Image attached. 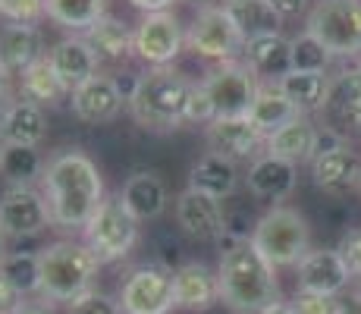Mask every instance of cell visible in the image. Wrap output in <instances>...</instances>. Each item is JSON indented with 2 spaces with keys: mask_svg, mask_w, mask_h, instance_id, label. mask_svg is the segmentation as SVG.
<instances>
[{
  "mask_svg": "<svg viewBox=\"0 0 361 314\" xmlns=\"http://www.w3.org/2000/svg\"><path fill=\"white\" fill-rule=\"evenodd\" d=\"M44 198L57 229H85L104 205V179L94 160L79 148L57 151L44 164Z\"/></svg>",
  "mask_w": 361,
  "mask_h": 314,
  "instance_id": "obj_1",
  "label": "cell"
},
{
  "mask_svg": "<svg viewBox=\"0 0 361 314\" xmlns=\"http://www.w3.org/2000/svg\"><path fill=\"white\" fill-rule=\"evenodd\" d=\"M220 302L233 314H261L280 302V283L252 239L230 242L217 264Z\"/></svg>",
  "mask_w": 361,
  "mask_h": 314,
  "instance_id": "obj_2",
  "label": "cell"
},
{
  "mask_svg": "<svg viewBox=\"0 0 361 314\" xmlns=\"http://www.w3.org/2000/svg\"><path fill=\"white\" fill-rule=\"evenodd\" d=\"M198 82H192L185 73L173 66H151L142 73L138 88L129 101V114L142 129L151 132H170L185 123L192 92Z\"/></svg>",
  "mask_w": 361,
  "mask_h": 314,
  "instance_id": "obj_3",
  "label": "cell"
},
{
  "mask_svg": "<svg viewBox=\"0 0 361 314\" xmlns=\"http://www.w3.org/2000/svg\"><path fill=\"white\" fill-rule=\"evenodd\" d=\"M41 258V286L38 298L47 305L75 302L79 296L94 289V277H98L101 261L92 255L85 242L60 239L51 242L47 248L38 251Z\"/></svg>",
  "mask_w": 361,
  "mask_h": 314,
  "instance_id": "obj_4",
  "label": "cell"
},
{
  "mask_svg": "<svg viewBox=\"0 0 361 314\" xmlns=\"http://www.w3.org/2000/svg\"><path fill=\"white\" fill-rule=\"evenodd\" d=\"M252 246L264 255L270 267H298L311 251V229L298 211L286 205L270 207L252 229Z\"/></svg>",
  "mask_w": 361,
  "mask_h": 314,
  "instance_id": "obj_5",
  "label": "cell"
},
{
  "mask_svg": "<svg viewBox=\"0 0 361 314\" xmlns=\"http://www.w3.org/2000/svg\"><path fill=\"white\" fill-rule=\"evenodd\" d=\"M305 25L330 57L361 54V0H317Z\"/></svg>",
  "mask_w": 361,
  "mask_h": 314,
  "instance_id": "obj_6",
  "label": "cell"
},
{
  "mask_svg": "<svg viewBox=\"0 0 361 314\" xmlns=\"http://www.w3.org/2000/svg\"><path fill=\"white\" fill-rule=\"evenodd\" d=\"M82 236H85V246L92 248V255L101 264H114V261H123L135 248L138 220L129 214V207L123 205L120 195H114V198H104V205L88 220Z\"/></svg>",
  "mask_w": 361,
  "mask_h": 314,
  "instance_id": "obj_7",
  "label": "cell"
},
{
  "mask_svg": "<svg viewBox=\"0 0 361 314\" xmlns=\"http://www.w3.org/2000/svg\"><path fill=\"white\" fill-rule=\"evenodd\" d=\"M185 47L204 60L233 63L239 54H245V38L235 29L226 6H211V10H198V16L192 19L185 32Z\"/></svg>",
  "mask_w": 361,
  "mask_h": 314,
  "instance_id": "obj_8",
  "label": "cell"
},
{
  "mask_svg": "<svg viewBox=\"0 0 361 314\" xmlns=\"http://www.w3.org/2000/svg\"><path fill=\"white\" fill-rule=\"evenodd\" d=\"M217 116H248L255 97H258V76L248 69V63H220L201 82Z\"/></svg>",
  "mask_w": 361,
  "mask_h": 314,
  "instance_id": "obj_9",
  "label": "cell"
},
{
  "mask_svg": "<svg viewBox=\"0 0 361 314\" xmlns=\"http://www.w3.org/2000/svg\"><path fill=\"white\" fill-rule=\"evenodd\" d=\"M120 308L123 314H170L176 308V292H173V270L145 264L135 267L120 286Z\"/></svg>",
  "mask_w": 361,
  "mask_h": 314,
  "instance_id": "obj_10",
  "label": "cell"
},
{
  "mask_svg": "<svg viewBox=\"0 0 361 314\" xmlns=\"http://www.w3.org/2000/svg\"><path fill=\"white\" fill-rule=\"evenodd\" d=\"M51 223L44 192L32 186H10L0 195V233L6 239H25V236L44 233Z\"/></svg>",
  "mask_w": 361,
  "mask_h": 314,
  "instance_id": "obj_11",
  "label": "cell"
},
{
  "mask_svg": "<svg viewBox=\"0 0 361 314\" xmlns=\"http://www.w3.org/2000/svg\"><path fill=\"white\" fill-rule=\"evenodd\" d=\"M185 44V35L179 19L170 10L145 13L135 29V57L151 66H170Z\"/></svg>",
  "mask_w": 361,
  "mask_h": 314,
  "instance_id": "obj_12",
  "label": "cell"
},
{
  "mask_svg": "<svg viewBox=\"0 0 361 314\" xmlns=\"http://www.w3.org/2000/svg\"><path fill=\"white\" fill-rule=\"evenodd\" d=\"M204 138L214 155L233 160V164L255 157L261 148H267V135L248 116H217L204 126Z\"/></svg>",
  "mask_w": 361,
  "mask_h": 314,
  "instance_id": "obj_13",
  "label": "cell"
},
{
  "mask_svg": "<svg viewBox=\"0 0 361 314\" xmlns=\"http://www.w3.org/2000/svg\"><path fill=\"white\" fill-rule=\"evenodd\" d=\"M324 120L339 135L361 132V69H343L327 82L324 97Z\"/></svg>",
  "mask_w": 361,
  "mask_h": 314,
  "instance_id": "obj_14",
  "label": "cell"
},
{
  "mask_svg": "<svg viewBox=\"0 0 361 314\" xmlns=\"http://www.w3.org/2000/svg\"><path fill=\"white\" fill-rule=\"evenodd\" d=\"M349 277L339 248H311L298 264V292L336 298L349 286Z\"/></svg>",
  "mask_w": 361,
  "mask_h": 314,
  "instance_id": "obj_15",
  "label": "cell"
},
{
  "mask_svg": "<svg viewBox=\"0 0 361 314\" xmlns=\"http://www.w3.org/2000/svg\"><path fill=\"white\" fill-rule=\"evenodd\" d=\"M176 223L185 236L198 242H214L226 236V211L220 207V201L195 188H185L176 198Z\"/></svg>",
  "mask_w": 361,
  "mask_h": 314,
  "instance_id": "obj_16",
  "label": "cell"
},
{
  "mask_svg": "<svg viewBox=\"0 0 361 314\" xmlns=\"http://www.w3.org/2000/svg\"><path fill=\"white\" fill-rule=\"evenodd\" d=\"M47 63H51V69L57 73L60 85H63L69 95H73L75 88L85 85L88 79H94V76H98V66H101V60L94 57L92 44H88L82 35H69V38L57 41V44L47 51Z\"/></svg>",
  "mask_w": 361,
  "mask_h": 314,
  "instance_id": "obj_17",
  "label": "cell"
},
{
  "mask_svg": "<svg viewBox=\"0 0 361 314\" xmlns=\"http://www.w3.org/2000/svg\"><path fill=\"white\" fill-rule=\"evenodd\" d=\"M69 104H73V114L82 123H110L123 114V107H129L126 97L116 88L114 76H104V73L88 79L82 88H75L69 95Z\"/></svg>",
  "mask_w": 361,
  "mask_h": 314,
  "instance_id": "obj_18",
  "label": "cell"
},
{
  "mask_svg": "<svg viewBox=\"0 0 361 314\" xmlns=\"http://www.w3.org/2000/svg\"><path fill=\"white\" fill-rule=\"evenodd\" d=\"M173 292H176V308L183 311H211L220 302L217 274L201 261H189L173 270Z\"/></svg>",
  "mask_w": 361,
  "mask_h": 314,
  "instance_id": "obj_19",
  "label": "cell"
},
{
  "mask_svg": "<svg viewBox=\"0 0 361 314\" xmlns=\"http://www.w3.org/2000/svg\"><path fill=\"white\" fill-rule=\"evenodd\" d=\"M44 54V38H41L38 25H19L6 23L0 29V69L4 76H23L32 63H38Z\"/></svg>",
  "mask_w": 361,
  "mask_h": 314,
  "instance_id": "obj_20",
  "label": "cell"
},
{
  "mask_svg": "<svg viewBox=\"0 0 361 314\" xmlns=\"http://www.w3.org/2000/svg\"><path fill=\"white\" fill-rule=\"evenodd\" d=\"M44 135H47L44 107L25 101V97L13 101L10 110L0 116V138H4V145H29V148H38L44 142Z\"/></svg>",
  "mask_w": 361,
  "mask_h": 314,
  "instance_id": "obj_21",
  "label": "cell"
},
{
  "mask_svg": "<svg viewBox=\"0 0 361 314\" xmlns=\"http://www.w3.org/2000/svg\"><path fill=\"white\" fill-rule=\"evenodd\" d=\"M245 63L258 79H274V85L286 73H293V41L283 35H264L245 44Z\"/></svg>",
  "mask_w": 361,
  "mask_h": 314,
  "instance_id": "obj_22",
  "label": "cell"
},
{
  "mask_svg": "<svg viewBox=\"0 0 361 314\" xmlns=\"http://www.w3.org/2000/svg\"><path fill=\"white\" fill-rule=\"evenodd\" d=\"M120 198L138 223L154 220L166 211V186H164V179L151 170L132 173V176L126 179V186H123Z\"/></svg>",
  "mask_w": 361,
  "mask_h": 314,
  "instance_id": "obj_23",
  "label": "cell"
},
{
  "mask_svg": "<svg viewBox=\"0 0 361 314\" xmlns=\"http://www.w3.org/2000/svg\"><path fill=\"white\" fill-rule=\"evenodd\" d=\"M248 188L258 198H270V201L289 198L295 188V164L274 155L258 157L252 164V170H248Z\"/></svg>",
  "mask_w": 361,
  "mask_h": 314,
  "instance_id": "obj_24",
  "label": "cell"
},
{
  "mask_svg": "<svg viewBox=\"0 0 361 314\" xmlns=\"http://www.w3.org/2000/svg\"><path fill=\"white\" fill-rule=\"evenodd\" d=\"M314 138H317V126L302 114L293 123L283 126V129H276L274 135H267V155L283 157L295 167L308 164V160H314Z\"/></svg>",
  "mask_w": 361,
  "mask_h": 314,
  "instance_id": "obj_25",
  "label": "cell"
},
{
  "mask_svg": "<svg viewBox=\"0 0 361 314\" xmlns=\"http://www.w3.org/2000/svg\"><path fill=\"white\" fill-rule=\"evenodd\" d=\"M82 38L92 44L94 57L101 63H123L129 54H135V32L123 19H114V16H104Z\"/></svg>",
  "mask_w": 361,
  "mask_h": 314,
  "instance_id": "obj_26",
  "label": "cell"
},
{
  "mask_svg": "<svg viewBox=\"0 0 361 314\" xmlns=\"http://www.w3.org/2000/svg\"><path fill=\"white\" fill-rule=\"evenodd\" d=\"M235 183H239V173H235V164L214 151H207L204 157H198V164L192 167L189 173V188H195L201 195H211V198L224 201L235 192Z\"/></svg>",
  "mask_w": 361,
  "mask_h": 314,
  "instance_id": "obj_27",
  "label": "cell"
},
{
  "mask_svg": "<svg viewBox=\"0 0 361 314\" xmlns=\"http://www.w3.org/2000/svg\"><path fill=\"white\" fill-rule=\"evenodd\" d=\"M361 173V157L352 148H336L330 155H321L311 160V176L321 188L327 192H345V188H355Z\"/></svg>",
  "mask_w": 361,
  "mask_h": 314,
  "instance_id": "obj_28",
  "label": "cell"
},
{
  "mask_svg": "<svg viewBox=\"0 0 361 314\" xmlns=\"http://www.w3.org/2000/svg\"><path fill=\"white\" fill-rule=\"evenodd\" d=\"M226 13L233 16L235 29L242 32V38L255 41V38H264V35H280V13L267 4V0H230L224 4Z\"/></svg>",
  "mask_w": 361,
  "mask_h": 314,
  "instance_id": "obj_29",
  "label": "cell"
},
{
  "mask_svg": "<svg viewBox=\"0 0 361 314\" xmlns=\"http://www.w3.org/2000/svg\"><path fill=\"white\" fill-rule=\"evenodd\" d=\"M295 116H302V114H298V110L293 107V101H289L276 85H261L252 110H248V120L258 126L264 135H274L276 129H283L286 123H293Z\"/></svg>",
  "mask_w": 361,
  "mask_h": 314,
  "instance_id": "obj_30",
  "label": "cell"
},
{
  "mask_svg": "<svg viewBox=\"0 0 361 314\" xmlns=\"http://www.w3.org/2000/svg\"><path fill=\"white\" fill-rule=\"evenodd\" d=\"M44 13L63 29L85 35L107 16V0H44Z\"/></svg>",
  "mask_w": 361,
  "mask_h": 314,
  "instance_id": "obj_31",
  "label": "cell"
},
{
  "mask_svg": "<svg viewBox=\"0 0 361 314\" xmlns=\"http://www.w3.org/2000/svg\"><path fill=\"white\" fill-rule=\"evenodd\" d=\"M19 88H23V97L38 107H57L60 101L69 95L63 85H60L57 73L51 69L47 57H41L38 63H32L23 76H19Z\"/></svg>",
  "mask_w": 361,
  "mask_h": 314,
  "instance_id": "obj_32",
  "label": "cell"
},
{
  "mask_svg": "<svg viewBox=\"0 0 361 314\" xmlns=\"http://www.w3.org/2000/svg\"><path fill=\"white\" fill-rule=\"evenodd\" d=\"M327 82L324 79V73H286L280 82H276V88H280L283 95L293 101V107L298 114L308 116L311 110H321L324 107V97H327Z\"/></svg>",
  "mask_w": 361,
  "mask_h": 314,
  "instance_id": "obj_33",
  "label": "cell"
},
{
  "mask_svg": "<svg viewBox=\"0 0 361 314\" xmlns=\"http://www.w3.org/2000/svg\"><path fill=\"white\" fill-rule=\"evenodd\" d=\"M47 160L38 155V148L29 145H4V157H0V176L10 179L13 186H32L35 179L44 176Z\"/></svg>",
  "mask_w": 361,
  "mask_h": 314,
  "instance_id": "obj_34",
  "label": "cell"
},
{
  "mask_svg": "<svg viewBox=\"0 0 361 314\" xmlns=\"http://www.w3.org/2000/svg\"><path fill=\"white\" fill-rule=\"evenodd\" d=\"M0 274L16 286L23 296H32L41 286V258L38 251H6L0 258Z\"/></svg>",
  "mask_w": 361,
  "mask_h": 314,
  "instance_id": "obj_35",
  "label": "cell"
},
{
  "mask_svg": "<svg viewBox=\"0 0 361 314\" xmlns=\"http://www.w3.org/2000/svg\"><path fill=\"white\" fill-rule=\"evenodd\" d=\"M330 54L311 38L308 32L293 38V69L295 73H324Z\"/></svg>",
  "mask_w": 361,
  "mask_h": 314,
  "instance_id": "obj_36",
  "label": "cell"
},
{
  "mask_svg": "<svg viewBox=\"0 0 361 314\" xmlns=\"http://www.w3.org/2000/svg\"><path fill=\"white\" fill-rule=\"evenodd\" d=\"M44 13V0H0V19L19 25H35Z\"/></svg>",
  "mask_w": 361,
  "mask_h": 314,
  "instance_id": "obj_37",
  "label": "cell"
},
{
  "mask_svg": "<svg viewBox=\"0 0 361 314\" xmlns=\"http://www.w3.org/2000/svg\"><path fill=\"white\" fill-rule=\"evenodd\" d=\"M66 314H123L120 302L116 298H110L107 292H85V296H79L75 302H69V311Z\"/></svg>",
  "mask_w": 361,
  "mask_h": 314,
  "instance_id": "obj_38",
  "label": "cell"
},
{
  "mask_svg": "<svg viewBox=\"0 0 361 314\" xmlns=\"http://www.w3.org/2000/svg\"><path fill=\"white\" fill-rule=\"evenodd\" d=\"M339 298L330 296H308V292H295L293 298V311L295 314H336Z\"/></svg>",
  "mask_w": 361,
  "mask_h": 314,
  "instance_id": "obj_39",
  "label": "cell"
},
{
  "mask_svg": "<svg viewBox=\"0 0 361 314\" xmlns=\"http://www.w3.org/2000/svg\"><path fill=\"white\" fill-rule=\"evenodd\" d=\"M217 120V114H214V104L211 97H207V92L201 88V82L195 85V92H192V101H189V110H185V123H214Z\"/></svg>",
  "mask_w": 361,
  "mask_h": 314,
  "instance_id": "obj_40",
  "label": "cell"
},
{
  "mask_svg": "<svg viewBox=\"0 0 361 314\" xmlns=\"http://www.w3.org/2000/svg\"><path fill=\"white\" fill-rule=\"evenodd\" d=\"M339 255H343L349 274L361 280V229H349V233L343 236V242H339Z\"/></svg>",
  "mask_w": 361,
  "mask_h": 314,
  "instance_id": "obj_41",
  "label": "cell"
},
{
  "mask_svg": "<svg viewBox=\"0 0 361 314\" xmlns=\"http://www.w3.org/2000/svg\"><path fill=\"white\" fill-rule=\"evenodd\" d=\"M23 302H25V296L6 280L4 274H0V314H13Z\"/></svg>",
  "mask_w": 361,
  "mask_h": 314,
  "instance_id": "obj_42",
  "label": "cell"
},
{
  "mask_svg": "<svg viewBox=\"0 0 361 314\" xmlns=\"http://www.w3.org/2000/svg\"><path fill=\"white\" fill-rule=\"evenodd\" d=\"M336 148H343V135H339L336 129H330V126L317 129V138H314V157L330 155V151H336Z\"/></svg>",
  "mask_w": 361,
  "mask_h": 314,
  "instance_id": "obj_43",
  "label": "cell"
},
{
  "mask_svg": "<svg viewBox=\"0 0 361 314\" xmlns=\"http://www.w3.org/2000/svg\"><path fill=\"white\" fill-rule=\"evenodd\" d=\"M270 6H274L280 16H295V13H302L305 6H308V0H267Z\"/></svg>",
  "mask_w": 361,
  "mask_h": 314,
  "instance_id": "obj_44",
  "label": "cell"
},
{
  "mask_svg": "<svg viewBox=\"0 0 361 314\" xmlns=\"http://www.w3.org/2000/svg\"><path fill=\"white\" fill-rule=\"evenodd\" d=\"M336 314H361V289L349 292L345 298H339V308Z\"/></svg>",
  "mask_w": 361,
  "mask_h": 314,
  "instance_id": "obj_45",
  "label": "cell"
},
{
  "mask_svg": "<svg viewBox=\"0 0 361 314\" xmlns=\"http://www.w3.org/2000/svg\"><path fill=\"white\" fill-rule=\"evenodd\" d=\"M129 4L138 6L142 13H164V10H170L173 0H129Z\"/></svg>",
  "mask_w": 361,
  "mask_h": 314,
  "instance_id": "obj_46",
  "label": "cell"
},
{
  "mask_svg": "<svg viewBox=\"0 0 361 314\" xmlns=\"http://www.w3.org/2000/svg\"><path fill=\"white\" fill-rule=\"evenodd\" d=\"M13 314H54V305H47L38 298V302H23Z\"/></svg>",
  "mask_w": 361,
  "mask_h": 314,
  "instance_id": "obj_47",
  "label": "cell"
},
{
  "mask_svg": "<svg viewBox=\"0 0 361 314\" xmlns=\"http://www.w3.org/2000/svg\"><path fill=\"white\" fill-rule=\"evenodd\" d=\"M13 104V95H10V76H4V69H0V116L10 110Z\"/></svg>",
  "mask_w": 361,
  "mask_h": 314,
  "instance_id": "obj_48",
  "label": "cell"
},
{
  "mask_svg": "<svg viewBox=\"0 0 361 314\" xmlns=\"http://www.w3.org/2000/svg\"><path fill=\"white\" fill-rule=\"evenodd\" d=\"M261 314H295V311H293V305L276 302V305H270V308H267V311H261Z\"/></svg>",
  "mask_w": 361,
  "mask_h": 314,
  "instance_id": "obj_49",
  "label": "cell"
},
{
  "mask_svg": "<svg viewBox=\"0 0 361 314\" xmlns=\"http://www.w3.org/2000/svg\"><path fill=\"white\" fill-rule=\"evenodd\" d=\"M185 4H195L198 10H211V6H217V0H185Z\"/></svg>",
  "mask_w": 361,
  "mask_h": 314,
  "instance_id": "obj_50",
  "label": "cell"
},
{
  "mask_svg": "<svg viewBox=\"0 0 361 314\" xmlns=\"http://www.w3.org/2000/svg\"><path fill=\"white\" fill-rule=\"evenodd\" d=\"M4 239H6V236H4V233H0V258H4V255H6V248H4Z\"/></svg>",
  "mask_w": 361,
  "mask_h": 314,
  "instance_id": "obj_51",
  "label": "cell"
},
{
  "mask_svg": "<svg viewBox=\"0 0 361 314\" xmlns=\"http://www.w3.org/2000/svg\"><path fill=\"white\" fill-rule=\"evenodd\" d=\"M355 188H358V192H361V173H358V183H355Z\"/></svg>",
  "mask_w": 361,
  "mask_h": 314,
  "instance_id": "obj_52",
  "label": "cell"
},
{
  "mask_svg": "<svg viewBox=\"0 0 361 314\" xmlns=\"http://www.w3.org/2000/svg\"><path fill=\"white\" fill-rule=\"evenodd\" d=\"M0 157H4V138H0Z\"/></svg>",
  "mask_w": 361,
  "mask_h": 314,
  "instance_id": "obj_53",
  "label": "cell"
},
{
  "mask_svg": "<svg viewBox=\"0 0 361 314\" xmlns=\"http://www.w3.org/2000/svg\"><path fill=\"white\" fill-rule=\"evenodd\" d=\"M224 4H230V0H224Z\"/></svg>",
  "mask_w": 361,
  "mask_h": 314,
  "instance_id": "obj_54",
  "label": "cell"
},
{
  "mask_svg": "<svg viewBox=\"0 0 361 314\" xmlns=\"http://www.w3.org/2000/svg\"><path fill=\"white\" fill-rule=\"evenodd\" d=\"M358 69H361V66H358Z\"/></svg>",
  "mask_w": 361,
  "mask_h": 314,
  "instance_id": "obj_55",
  "label": "cell"
}]
</instances>
